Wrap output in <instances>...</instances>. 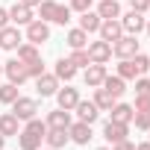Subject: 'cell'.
<instances>
[{
	"label": "cell",
	"mask_w": 150,
	"mask_h": 150,
	"mask_svg": "<svg viewBox=\"0 0 150 150\" xmlns=\"http://www.w3.org/2000/svg\"><path fill=\"white\" fill-rule=\"evenodd\" d=\"M88 59L91 62H100V65H106L109 59H112V44L109 41H103V38H97V41H88Z\"/></svg>",
	"instance_id": "52a82bcc"
},
{
	"label": "cell",
	"mask_w": 150,
	"mask_h": 150,
	"mask_svg": "<svg viewBox=\"0 0 150 150\" xmlns=\"http://www.w3.org/2000/svg\"><path fill=\"white\" fill-rule=\"evenodd\" d=\"M0 132H3L6 138H18V132H21V121H18L12 112H3V115H0Z\"/></svg>",
	"instance_id": "d6986e66"
},
{
	"label": "cell",
	"mask_w": 150,
	"mask_h": 150,
	"mask_svg": "<svg viewBox=\"0 0 150 150\" xmlns=\"http://www.w3.org/2000/svg\"><path fill=\"white\" fill-rule=\"evenodd\" d=\"M94 106H97L100 112H109V109L115 106V97H112V94L100 86V88H94Z\"/></svg>",
	"instance_id": "4316f807"
},
{
	"label": "cell",
	"mask_w": 150,
	"mask_h": 150,
	"mask_svg": "<svg viewBox=\"0 0 150 150\" xmlns=\"http://www.w3.org/2000/svg\"><path fill=\"white\" fill-rule=\"evenodd\" d=\"M118 77H121V80H135V77H138L132 59H121V65H118Z\"/></svg>",
	"instance_id": "f546056e"
},
{
	"label": "cell",
	"mask_w": 150,
	"mask_h": 150,
	"mask_svg": "<svg viewBox=\"0 0 150 150\" xmlns=\"http://www.w3.org/2000/svg\"><path fill=\"white\" fill-rule=\"evenodd\" d=\"M68 141H71L68 129H50V127H47V135H44V144H47V147H53V150H62Z\"/></svg>",
	"instance_id": "44dd1931"
},
{
	"label": "cell",
	"mask_w": 150,
	"mask_h": 150,
	"mask_svg": "<svg viewBox=\"0 0 150 150\" xmlns=\"http://www.w3.org/2000/svg\"><path fill=\"white\" fill-rule=\"evenodd\" d=\"M112 150H135V144H132L129 138H124V141H118V144H112Z\"/></svg>",
	"instance_id": "ab89813d"
},
{
	"label": "cell",
	"mask_w": 150,
	"mask_h": 150,
	"mask_svg": "<svg viewBox=\"0 0 150 150\" xmlns=\"http://www.w3.org/2000/svg\"><path fill=\"white\" fill-rule=\"evenodd\" d=\"M27 41L30 44H44V41H50V27H47V21H30L27 24Z\"/></svg>",
	"instance_id": "5b68a950"
},
{
	"label": "cell",
	"mask_w": 150,
	"mask_h": 150,
	"mask_svg": "<svg viewBox=\"0 0 150 150\" xmlns=\"http://www.w3.org/2000/svg\"><path fill=\"white\" fill-rule=\"evenodd\" d=\"M135 94H150V77H135Z\"/></svg>",
	"instance_id": "74e56055"
},
{
	"label": "cell",
	"mask_w": 150,
	"mask_h": 150,
	"mask_svg": "<svg viewBox=\"0 0 150 150\" xmlns=\"http://www.w3.org/2000/svg\"><path fill=\"white\" fill-rule=\"evenodd\" d=\"M56 9H59V3H56V0H41V3H38V12H41V21H53L56 18Z\"/></svg>",
	"instance_id": "f1b7e54d"
},
{
	"label": "cell",
	"mask_w": 150,
	"mask_h": 150,
	"mask_svg": "<svg viewBox=\"0 0 150 150\" xmlns=\"http://www.w3.org/2000/svg\"><path fill=\"white\" fill-rule=\"evenodd\" d=\"M129 135V124H118V121H106L103 124V138L109 141V144H118V141H124Z\"/></svg>",
	"instance_id": "9c48e42d"
},
{
	"label": "cell",
	"mask_w": 150,
	"mask_h": 150,
	"mask_svg": "<svg viewBox=\"0 0 150 150\" xmlns=\"http://www.w3.org/2000/svg\"><path fill=\"white\" fill-rule=\"evenodd\" d=\"M44 150H53V147H44Z\"/></svg>",
	"instance_id": "c3c4849f"
},
{
	"label": "cell",
	"mask_w": 150,
	"mask_h": 150,
	"mask_svg": "<svg viewBox=\"0 0 150 150\" xmlns=\"http://www.w3.org/2000/svg\"><path fill=\"white\" fill-rule=\"evenodd\" d=\"M21 41H24V38H21V30H18L15 24H9V27L0 30V50H15Z\"/></svg>",
	"instance_id": "5bb4252c"
},
{
	"label": "cell",
	"mask_w": 150,
	"mask_h": 150,
	"mask_svg": "<svg viewBox=\"0 0 150 150\" xmlns=\"http://www.w3.org/2000/svg\"><path fill=\"white\" fill-rule=\"evenodd\" d=\"M65 41H68V47H71V50H83V47H88V33H86V30H80V27H74V30H68Z\"/></svg>",
	"instance_id": "7402d4cb"
},
{
	"label": "cell",
	"mask_w": 150,
	"mask_h": 150,
	"mask_svg": "<svg viewBox=\"0 0 150 150\" xmlns=\"http://www.w3.org/2000/svg\"><path fill=\"white\" fill-rule=\"evenodd\" d=\"M97 150H112V147H97Z\"/></svg>",
	"instance_id": "bcb514c9"
},
{
	"label": "cell",
	"mask_w": 150,
	"mask_h": 150,
	"mask_svg": "<svg viewBox=\"0 0 150 150\" xmlns=\"http://www.w3.org/2000/svg\"><path fill=\"white\" fill-rule=\"evenodd\" d=\"M50 129H68L71 124H74V118H71V112L68 109H53V112H47V121H44Z\"/></svg>",
	"instance_id": "4fadbf2b"
},
{
	"label": "cell",
	"mask_w": 150,
	"mask_h": 150,
	"mask_svg": "<svg viewBox=\"0 0 150 150\" xmlns=\"http://www.w3.org/2000/svg\"><path fill=\"white\" fill-rule=\"evenodd\" d=\"M18 3H24V6H30V9H35V6L41 3V0H18Z\"/></svg>",
	"instance_id": "b9f144b4"
},
{
	"label": "cell",
	"mask_w": 150,
	"mask_h": 150,
	"mask_svg": "<svg viewBox=\"0 0 150 150\" xmlns=\"http://www.w3.org/2000/svg\"><path fill=\"white\" fill-rule=\"evenodd\" d=\"M97 15L103 21H115V18H121V3H118V0H100Z\"/></svg>",
	"instance_id": "cb8c5ba5"
},
{
	"label": "cell",
	"mask_w": 150,
	"mask_h": 150,
	"mask_svg": "<svg viewBox=\"0 0 150 150\" xmlns=\"http://www.w3.org/2000/svg\"><path fill=\"white\" fill-rule=\"evenodd\" d=\"M9 27V9H0V30Z\"/></svg>",
	"instance_id": "60d3db41"
},
{
	"label": "cell",
	"mask_w": 150,
	"mask_h": 150,
	"mask_svg": "<svg viewBox=\"0 0 150 150\" xmlns=\"http://www.w3.org/2000/svg\"><path fill=\"white\" fill-rule=\"evenodd\" d=\"M30 21H35L30 6H24V3H15V6L9 9V24H15V27H27Z\"/></svg>",
	"instance_id": "e0dca14e"
},
{
	"label": "cell",
	"mask_w": 150,
	"mask_h": 150,
	"mask_svg": "<svg viewBox=\"0 0 150 150\" xmlns=\"http://www.w3.org/2000/svg\"><path fill=\"white\" fill-rule=\"evenodd\" d=\"M24 65H27V77H30V80H35V77L44 74V62H41V59H33V62H24Z\"/></svg>",
	"instance_id": "d6a6232c"
},
{
	"label": "cell",
	"mask_w": 150,
	"mask_h": 150,
	"mask_svg": "<svg viewBox=\"0 0 150 150\" xmlns=\"http://www.w3.org/2000/svg\"><path fill=\"white\" fill-rule=\"evenodd\" d=\"M12 115L24 124V121H30V118H35L38 115V100L35 97H18L15 103H12Z\"/></svg>",
	"instance_id": "3957f363"
},
{
	"label": "cell",
	"mask_w": 150,
	"mask_h": 150,
	"mask_svg": "<svg viewBox=\"0 0 150 150\" xmlns=\"http://www.w3.org/2000/svg\"><path fill=\"white\" fill-rule=\"evenodd\" d=\"M118 21H121V27H124V33H127V35H138V33L147 27L144 12H135V9H129V12H127V15H121Z\"/></svg>",
	"instance_id": "277c9868"
},
{
	"label": "cell",
	"mask_w": 150,
	"mask_h": 150,
	"mask_svg": "<svg viewBox=\"0 0 150 150\" xmlns=\"http://www.w3.org/2000/svg\"><path fill=\"white\" fill-rule=\"evenodd\" d=\"M71 15H74V12H71V6H62V3H59V9H56V18H53V24H62V27H65V24H71Z\"/></svg>",
	"instance_id": "e575fe53"
},
{
	"label": "cell",
	"mask_w": 150,
	"mask_h": 150,
	"mask_svg": "<svg viewBox=\"0 0 150 150\" xmlns=\"http://www.w3.org/2000/svg\"><path fill=\"white\" fill-rule=\"evenodd\" d=\"M106 65H100V62H91L88 68H86V74H83V80H86V86L88 88H100L103 86V80H106Z\"/></svg>",
	"instance_id": "30bf717a"
},
{
	"label": "cell",
	"mask_w": 150,
	"mask_h": 150,
	"mask_svg": "<svg viewBox=\"0 0 150 150\" xmlns=\"http://www.w3.org/2000/svg\"><path fill=\"white\" fill-rule=\"evenodd\" d=\"M132 109H135V112H150V94H135Z\"/></svg>",
	"instance_id": "d590c367"
},
{
	"label": "cell",
	"mask_w": 150,
	"mask_h": 150,
	"mask_svg": "<svg viewBox=\"0 0 150 150\" xmlns=\"http://www.w3.org/2000/svg\"><path fill=\"white\" fill-rule=\"evenodd\" d=\"M103 88L115 97V100H121L124 97V91H127V80H121L118 77V74H115V77H112V74H106V80H103Z\"/></svg>",
	"instance_id": "ffe728a7"
},
{
	"label": "cell",
	"mask_w": 150,
	"mask_h": 150,
	"mask_svg": "<svg viewBox=\"0 0 150 150\" xmlns=\"http://www.w3.org/2000/svg\"><path fill=\"white\" fill-rule=\"evenodd\" d=\"M0 77H3V65H0Z\"/></svg>",
	"instance_id": "7dc6e473"
},
{
	"label": "cell",
	"mask_w": 150,
	"mask_h": 150,
	"mask_svg": "<svg viewBox=\"0 0 150 150\" xmlns=\"http://www.w3.org/2000/svg\"><path fill=\"white\" fill-rule=\"evenodd\" d=\"M129 9H135V12H147V9H150V0H129Z\"/></svg>",
	"instance_id": "f35d334b"
},
{
	"label": "cell",
	"mask_w": 150,
	"mask_h": 150,
	"mask_svg": "<svg viewBox=\"0 0 150 150\" xmlns=\"http://www.w3.org/2000/svg\"><path fill=\"white\" fill-rule=\"evenodd\" d=\"M68 135H71V141H74V144H80V147H86V144L94 138L91 124H83V121H74V124L68 127Z\"/></svg>",
	"instance_id": "ba28073f"
},
{
	"label": "cell",
	"mask_w": 150,
	"mask_h": 150,
	"mask_svg": "<svg viewBox=\"0 0 150 150\" xmlns=\"http://www.w3.org/2000/svg\"><path fill=\"white\" fill-rule=\"evenodd\" d=\"M100 24H103V18H100L94 9H88V12H83V15H80V30H86L88 35H91V33H97V30H100Z\"/></svg>",
	"instance_id": "603a6c76"
},
{
	"label": "cell",
	"mask_w": 150,
	"mask_h": 150,
	"mask_svg": "<svg viewBox=\"0 0 150 150\" xmlns=\"http://www.w3.org/2000/svg\"><path fill=\"white\" fill-rule=\"evenodd\" d=\"M74 112H77V121H83V124H94L100 118V109L94 106V100H80L74 106Z\"/></svg>",
	"instance_id": "7c38bea8"
},
{
	"label": "cell",
	"mask_w": 150,
	"mask_h": 150,
	"mask_svg": "<svg viewBox=\"0 0 150 150\" xmlns=\"http://www.w3.org/2000/svg\"><path fill=\"white\" fill-rule=\"evenodd\" d=\"M18 97H21V91H18V86H15V83H3V86H0V103L12 106Z\"/></svg>",
	"instance_id": "83f0119b"
},
{
	"label": "cell",
	"mask_w": 150,
	"mask_h": 150,
	"mask_svg": "<svg viewBox=\"0 0 150 150\" xmlns=\"http://www.w3.org/2000/svg\"><path fill=\"white\" fill-rule=\"evenodd\" d=\"M97 35H100L103 41L115 44V41L124 35V27H121V21H118V18H115V21H103V24H100V30H97Z\"/></svg>",
	"instance_id": "2e32d148"
},
{
	"label": "cell",
	"mask_w": 150,
	"mask_h": 150,
	"mask_svg": "<svg viewBox=\"0 0 150 150\" xmlns=\"http://www.w3.org/2000/svg\"><path fill=\"white\" fill-rule=\"evenodd\" d=\"M3 150H6V147H3Z\"/></svg>",
	"instance_id": "f907efd6"
},
{
	"label": "cell",
	"mask_w": 150,
	"mask_h": 150,
	"mask_svg": "<svg viewBox=\"0 0 150 150\" xmlns=\"http://www.w3.org/2000/svg\"><path fill=\"white\" fill-rule=\"evenodd\" d=\"M132 65H135V74H138V77H144V74L150 71V56H144L141 50L132 56Z\"/></svg>",
	"instance_id": "1f68e13d"
},
{
	"label": "cell",
	"mask_w": 150,
	"mask_h": 150,
	"mask_svg": "<svg viewBox=\"0 0 150 150\" xmlns=\"http://www.w3.org/2000/svg\"><path fill=\"white\" fill-rule=\"evenodd\" d=\"M109 121H118V124H132V115H135V109L129 106V103H121V100H115V106L109 109Z\"/></svg>",
	"instance_id": "ac0fdd59"
},
{
	"label": "cell",
	"mask_w": 150,
	"mask_h": 150,
	"mask_svg": "<svg viewBox=\"0 0 150 150\" xmlns=\"http://www.w3.org/2000/svg\"><path fill=\"white\" fill-rule=\"evenodd\" d=\"M35 91L38 97H53L59 91V80H56V74H41V77H35Z\"/></svg>",
	"instance_id": "8fae6325"
},
{
	"label": "cell",
	"mask_w": 150,
	"mask_h": 150,
	"mask_svg": "<svg viewBox=\"0 0 150 150\" xmlns=\"http://www.w3.org/2000/svg\"><path fill=\"white\" fill-rule=\"evenodd\" d=\"M135 150H150V141H141V144H135Z\"/></svg>",
	"instance_id": "7bdbcfd3"
},
{
	"label": "cell",
	"mask_w": 150,
	"mask_h": 150,
	"mask_svg": "<svg viewBox=\"0 0 150 150\" xmlns=\"http://www.w3.org/2000/svg\"><path fill=\"white\" fill-rule=\"evenodd\" d=\"M144 33H147V38H150V21H147V27H144Z\"/></svg>",
	"instance_id": "f6af8a7d"
},
{
	"label": "cell",
	"mask_w": 150,
	"mask_h": 150,
	"mask_svg": "<svg viewBox=\"0 0 150 150\" xmlns=\"http://www.w3.org/2000/svg\"><path fill=\"white\" fill-rule=\"evenodd\" d=\"M71 62H74V68H88L91 65V59H88V50L83 47V50H71V56H68Z\"/></svg>",
	"instance_id": "4dcf8cb0"
},
{
	"label": "cell",
	"mask_w": 150,
	"mask_h": 150,
	"mask_svg": "<svg viewBox=\"0 0 150 150\" xmlns=\"http://www.w3.org/2000/svg\"><path fill=\"white\" fill-rule=\"evenodd\" d=\"M53 74H56V80L71 83L74 77H77V68H74V62H71V59H59V62H56V68H53Z\"/></svg>",
	"instance_id": "d4e9b609"
},
{
	"label": "cell",
	"mask_w": 150,
	"mask_h": 150,
	"mask_svg": "<svg viewBox=\"0 0 150 150\" xmlns=\"http://www.w3.org/2000/svg\"><path fill=\"white\" fill-rule=\"evenodd\" d=\"M132 124H135V129L147 132V129H150V112H135V115H132Z\"/></svg>",
	"instance_id": "836d02e7"
},
{
	"label": "cell",
	"mask_w": 150,
	"mask_h": 150,
	"mask_svg": "<svg viewBox=\"0 0 150 150\" xmlns=\"http://www.w3.org/2000/svg\"><path fill=\"white\" fill-rule=\"evenodd\" d=\"M3 74L9 77V83H15L18 88H21V86L30 80V77H27V65H24L21 59H9V62L3 65Z\"/></svg>",
	"instance_id": "8992f818"
},
{
	"label": "cell",
	"mask_w": 150,
	"mask_h": 150,
	"mask_svg": "<svg viewBox=\"0 0 150 150\" xmlns=\"http://www.w3.org/2000/svg\"><path fill=\"white\" fill-rule=\"evenodd\" d=\"M68 6H71V12H80V15H83V12L91 9V0H71Z\"/></svg>",
	"instance_id": "8d00e7d4"
},
{
	"label": "cell",
	"mask_w": 150,
	"mask_h": 150,
	"mask_svg": "<svg viewBox=\"0 0 150 150\" xmlns=\"http://www.w3.org/2000/svg\"><path fill=\"white\" fill-rule=\"evenodd\" d=\"M44 135H47V124L35 115V118L24 121V127L18 132V144H21V150H41Z\"/></svg>",
	"instance_id": "6da1fadb"
},
{
	"label": "cell",
	"mask_w": 150,
	"mask_h": 150,
	"mask_svg": "<svg viewBox=\"0 0 150 150\" xmlns=\"http://www.w3.org/2000/svg\"><path fill=\"white\" fill-rule=\"evenodd\" d=\"M3 144H6V135H3V132H0V150H3Z\"/></svg>",
	"instance_id": "ee69618b"
},
{
	"label": "cell",
	"mask_w": 150,
	"mask_h": 150,
	"mask_svg": "<svg viewBox=\"0 0 150 150\" xmlns=\"http://www.w3.org/2000/svg\"><path fill=\"white\" fill-rule=\"evenodd\" d=\"M56 103H59V109H68V112H74V106L80 103V91L77 88H71V86H65V88H59L56 94Z\"/></svg>",
	"instance_id": "9a60e30c"
},
{
	"label": "cell",
	"mask_w": 150,
	"mask_h": 150,
	"mask_svg": "<svg viewBox=\"0 0 150 150\" xmlns=\"http://www.w3.org/2000/svg\"><path fill=\"white\" fill-rule=\"evenodd\" d=\"M15 59H21V62H33V59H41V53H38V44H30V41H21L18 47H15Z\"/></svg>",
	"instance_id": "484cf974"
},
{
	"label": "cell",
	"mask_w": 150,
	"mask_h": 150,
	"mask_svg": "<svg viewBox=\"0 0 150 150\" xmlns=\"http://www.w3.org/2000/svg\"><path fill=\"white\" fill-rule=\"evenodd\" d=\"M138 53V35H121L115 44H112V56H118V59H132Z\"/></svg>",
	"instance_id": "7a4b0ae2"
},
{
	"label": "cell",
	"mask_w": 150,
	"mask_h": 150,
	"mask_svg": "<svg viewBox=\"0 0 150 150\" xmlns=\"http://www.w3.org/2000/svg\"><path fill=\"white\" fill-rule=\"evenodd\" d=\"M147 132H150V129H147Z\"/></svg>",
	"instance_id": "681fc988"
}]
</instances>
